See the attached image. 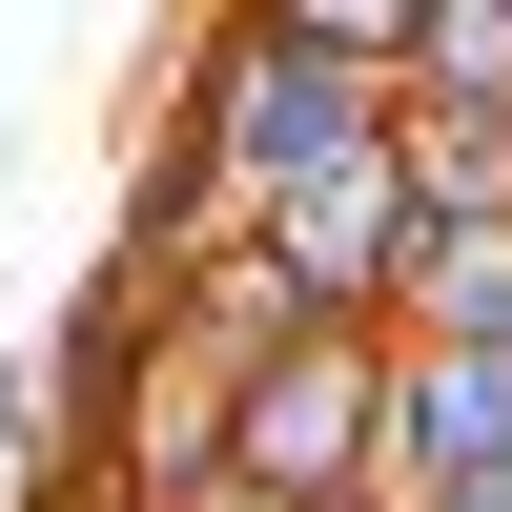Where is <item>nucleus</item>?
I'll use <instances>...</instances> for the list:
<instances>
[{
  "label": "nucleus",
  "mask_w": 512,
  "mask_h": 512,
  "mask_svg": "<svg viewBox=\"0 0 512 512\" xmlns=\"http://www.w3.org/2000/svg\"><path fill=\"white\" fill-rule=\"evenodd\" d=\"M185 144H205V185H226V226H267V205H308V185H349V164H390V82H369V62H328V41L267 0V21H226V41H205Z\"/></svg>",
  "instance_id": "1"
},
{
  "label": "nucleus",
  "mask_w": 512,
  "mask_h": 512,
  "mask_svg": "<svg viewBox=\"0 0 512 512\" xmlns=\"http://www.w3.org/2000/svg\"><path fill=\"white\" fill-rule=\"evenodd\" d=\"M369 390H390V349H369V328H328V349H267V369H226V492H287V512H369Z\"/></svg>",
  "instance_id": "2"
},
{
  "label": "nucleus",
  "mask_w": 512,
  "mask_h": 512,
  "mask_svg": "<svg viewBox=\"0 0 512 512\" xmlns=\"http://www.w3.org/2000/svg\"><path fill=\"white\" fill-rule=\"evenodd\" d=\"M390 349H512V226H410Z\"/></svg>",
  "instance_id": "3"
},
{
  "label": "nucleus",
  "mask_w": 512,
  "mask_h": 512,
  "mask_svg": "<svg viewBox=\"0 0 512 512\" xmlns=\"http://www.w3.org/2000/svg\"><path fill=\"white\" fill-rule=\"evenodd\" d=\"M390 103L512 123V0H410V82H390Z\"/></svg>",
  "instance_id": "4"
},
{
  "label": "nucleus",
  "mask_w": 512,
  "mask_h": 512,
  "mask_svg": "<svg viewBox=\"0 0 512 512\" xmlns=\"http://www.w3.org/2000/svg\"><path fill=\"white\" fill-rule=\"evenodd\" d=\"M41 492H62V451H41V390L0 369V512H41Z\"/></svg>",
  "instance_id": "5"
},
{
  "label": "nucleus",
  "mask_w": 512,
  "mask_h": 512,
  "mask_svg": "<svg viewBox=\"0 0 512 512\" xmlns=\"http://www.w3.org/2000/svg\"><path fill=\"white\" fill-rule=\"evenodd\" d=\"M164 512H287V492H226V472H205V492H164Z\"/></svg>",
  "instance_id": "6"
},
{
  "label": "nucleus",
  "mask_w": 512,
  "mask_h": 512,
  "mask_svg": "<svg viewBox=\"0 0 512 512\" xmlns=\"http://www.w3.org/2000/svg\"><path fill=\"white\" fill-rule=\"evenodd\" d=\"M431 512H512V472H472V492H431Z\"/></svg>",
  "instance_id": "7"
}]
</instances>
